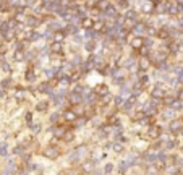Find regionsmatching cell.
Returning a JSON list of instances; mask_svg holds the SVG:
<instances>
[{
    "mask_svg": "<svg viewBox=\"0 0 183 175\" xmlns=\"http://www.w3.org/2000/svg\"><path fill=\"white\" fill-rule=\"evenodd\" d=\"M143 46H144V39H143V37H139V36H134V37H131L130 47L139 50V49H143Z\"/></svg>",
    "mask_w": 183,
    "mask_h": 175,
    "instance_id": "1",
    "label": "cell"
},
{
    "mask_svg": "<svg viewBox=\"0 0 183 175\" xmlns=\"http://www.w3.org/2000/svg\"><path fill=\"white\" fill-rule=\"evenodd\" d=\"M94 92L104 97V96L109 94V88H107V84H97V86L94 88Z\"/></svg>",
    "mask_w": 183,
    "mask_h": 175,
    "instance_id": "2",
    "label": "cell"
},
{
    "mask_svg": "<svg viewBox=\"0 0 183 175\" xmlns=\"http://www.w3.org/2000/svg\"><path fill=\"white\" fill-rule=\"evenodd\" d=\"M50 50H52L53 54H62V52H63V42H55V41H52Z\"/></svg>",
    "mask_w": 183,
    "mask_h": 175,
    "instance_id": "3",
    "label": "cell"
},
{
    "mask_svg": "<svg viewBox=\"0 0 183 175\" xmlns=\"http://www.w3.org/2000/svg\"><path fill=\"white\" fill-rule=\"evenodd\" d=\"M94 8H97L99 11H106V10H109L110 7H109V2H107V0H97Z\"/></svg>",
    "mask_w": 183,
    "mask_h": 175,
    "instance_id": "4",
    "label": "cell"
},
{
    "mask_svg": "<svg viewBox=\"0 0 183 175\" xmlns=\"http://www.w3.org/2000/svg\"><path fill=\"white\" fill-rule=\"evenodd\" d=\"M76 115H78V114L75 112V110H65V112H63L65 122H73V120L76 119Z\"/></svg>",
    "mask_w": 183,
    "mask_h": 175,
    "instance_id": "5",
    "label": "cell"
},
{
    "mask_svg": "<svg viewBox=\"0 0 183 175\" xmlns=\"http://www.w3.org/2000/svg\"><path fill=\"white\" fill-rule=\"evenodd\" d=\"M94 21L96 20H92V18H84V20L81 21V26L84 29H92L94 28Z\"/></svg>",
    "mask_w": 183,
    "mask_h": 175,
    "instance_id": "6",
    "label": "cell"
},
{
    "mask_svg": "<svg viewBox=\"0 0 183 175\" xmlns=\"http://www.w3.org/2000/svg\"><path fill=\"white\" fill-rule=\"evenodd\" d=\"M160 133H162V130L159 128V126H151V128H149V136L151 138H159Z\"/></svg>",
    "mask_w": 183,
    "mask_h": 175,
    "instance_id": "7",
    "label": "cell"
},
{
    "mask_svg": "<svg viewBox=\"0 0 183 175\" xmlns=\"http://www.w3.org/2000/svg\"><path fill=\"white\" fill-rule=\"evenodd\" d=\"M138 65H139V68H141V70L144 71V70H148V68L151 67V62H149L148 59H139V62H138Z\"/></svg>",
    "mask_w": 183,
    "mask_h": 175,
    "instance_id": "8",
    "label": "cell"
},
{
    "mask_svg": "<svg viewBox=\"0 0 183 175\" xmlns=\"http://www.w3.org/2000/svg\"><path fill=\"white\" fill-rule=\"evenodd\" d=\"M65 32L63 31H57L55 34H53V41L55 42H65Z\"/></svg>",
    "mask_w": 183,
    "mask_h": 175,
    "instance_id": "9",
    "label": "cell"
},
{
    "mask_svg": "<svg viewBox=\"0 0 183 175\" xmlns=\"http://www.w3.org/2000/svg\"><path fill=\"white\" fill-rule=\"evenodd\" d=\"M26 15L25 13H16L15 15V21H18V23H26Z\"/></svg>",
    "mask_w": 183,
    "mask_h": 175,
    "instance_id": "10",
    "label": "cell"
},
{
    "mask_svg": "<svg viewBox=\"0 0 183 175\" xmlns=\"http://www.w3.org/2000/svg\"><path fill=\"white\" fill-rule=\"evenodd\" d=\"M92 29H96V31H102L104 29V21H94V28Z\"/></svg>",
    "mask_w": 183,
    "mask_h": 175,
    "instance_id": "11",
    "label": "cell"
},
{
    "mask_svg": "<svg viewBox=\"0 0 183 175\" xmlns=\"http://www.w3.org/2000/svg\"><path fill=\"white\" fill-rule=\"evenodd\" d=\"M156 34H157V37H160V39H167V37H169V34H167L165 29H160V31H157Z\"/></svg>",
    "mask_w": 183,
    "mask_h": 175,
    "instance_id": "12",
    "label": "cell"
},
{
    "mask_svg": "<svg viewBox=\"0 0 183 175\" xmlns=\"http://www.w3.org/2000/svg\"><path fill=\"white\" fill-rule=\"evenodd\" d=\"M47 109V104L46 102H42V104H37V110H46Z\"/></svg>",
    "mask_w": 183,
    "mask_h": 175,
    "instance_id": "13",
    "label": "cell"
},
{
    "mask_svg": "<svg viewBox=\"0 0 183 175\" xmlns=\"http://www.w3.org/2000/svg\"><path fill=\"white\" fill-rule=\"evenodd\" d=\"M23 59V52H16V60H21Z\"/></svg>",
    "mask_w": 183,
    "mask_h": 175,
    "instance_id": "14",
    "label": "cell"
},
{
    "mask_svg": "<svg viewBox=\"0 0 183 175\" xmlns=\"http://www.w3.org/2000/svg\"><path fill=\"white\" fill-rule=\"evenodd\" d=\"M182 154H183V146H182Z\"/></svg>",
    "mask_w": 183,
    "mask_h": 175,
    "instance_id": "15",
    "label": "cell"
}]
</instances>
